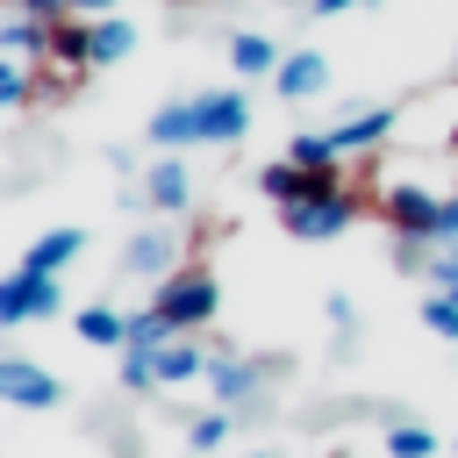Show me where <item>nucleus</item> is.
<instances>
[{
	"instance_id": "f257e3e1",
	"label": "nucleus",
	"mask_w": 458,
	"mask_h": 458,
	"mask_svg": "<svg viewBox=\"0 0 458 458\" xmlns=\"http://www.w3.org/2000/svg\"><path fill=\"white\" fill-rule=\"evenodd\" d=\"M150 308L165 315V329H172V336H186V329H208V322H215V308H222V293H215V272H208L200 258H193V265H179L172 279H157Z\"/></svg>"
},
{
	"instance_id": "f03ea898",
	"label": "nucleus",
	"mask_w": 458,
	"mask_h": 458,
	"mask_svg": "<svg viewBox=\"0 0 458 458\" xmlns=\"http://www.w3.org/2000/svg\"><path fill=\"white\" fill-rule=\"evenodd\" d=\"M358 222V200L336 186V193H308V200H293V208H279V229L286 236H301V243H329V236H344Z\"/></svg>"
},
{
	"instance_id": "7ed1b4c3",
	"label": "nucleus",
	"mask_w": 458,
	"mask_h": 458,
	"mask_svg": "<svg viewBox=\"0 0 458 458\" xmlns=\"http://www.w3.org/2000/svg\"><path fill=\"white\" fill-rule=\"evenodd\" d=\"M64 308V286L50 279V272H7L0 279V322H43V315H57Z\"/></svg>"
},
{
	"instance_id": "20e7f679",
	"label": "nucleus",
	"mask_w": 458,
	"mask_h": 458,
	"mask_svg": "<svg viewBox=\"0 0 458 458\" xmlns=\"http://www.w3.org/2000/svg\"><path fill=\"white\" fill-rule=\"evenodd\" d=\"M437 222H444V200L422 193V186H394L386 193V229L415 250V243H437Z\"/></svg>"
},
{
	"instance_id": "39448f33",
	"label": "nucleus",
	"mask_w": 458,
	"mask_h": 458,
	"mask_svg": "<svg viewBox=\"0 0 458 458\" xmlns=\"http://www.w3.org/2000/svg\"><path fill=\"white\" fill-rule=\"evenodd\" d=\"M0 401L36 415V408H57L64 386H57V372H43V365H29V358H0Z\"/></svg>"
},
{
	"instance_id": "423d86ee",
	"label": "nucleus",
	"mask_w": 458,
	"mask_h": 458,
	"mask_svg": "<svg viewBox=\"0 0 458 458\" xmlns=\"http://www.w3.org/2000/svg\"><path fill=\"white\" fill-rule=\"evenodd\" d=\"M272 86H279V100H315L329 86V57L322 50H286L279 72H272Z\"/></svg>"
},
{
	"instance_id": "0eeeda50",
	"label": "nucleus",
	"mask_w": 458,
	"mask_h": 458,
	"mask_svg": "<svg viewBox=\"0 0 458 458\" xmlns=\"http://www.w3.org/2000/svg\"><path fill=\"white\" fill-rule=\"evenodd\" d=\"M243 129H250L243 93H200V143H236Z\"/></svg>"
},
{
	"instance_id": "6e6552de",
	"label": "nucleus",
	"mask_w": 458,
	"mask_h": 458,
	"mask_svg": "<svg viewBox=\"0 0 458 458\" xmlns=\"http://www.w3.org/2000/svg\"><path fill=\"white\" fill-rule=\"evenodd\" d=\"M150 143L157 150H186V143H200V100H165L157 114H150Z\"/></svg>"
},
{
	"instance_id": "1a4fd4ad",
	"label": "nucleus",
	"mask_w": 458,
	"mask_h": 458,
	"mask_svg": "<svg viewBox=\"0 0 458 458\" xmlns=\"http://www.w3.org/2000/svg\"><path fill=\"white\" fill-rule=\"evenodd\" d=\"M258 193H265L272 208H293V200H308V193H322V179H315L308 165H293V157H279V165H258Z\"/></svg>"
},
{
	"instance_id": "9d476101",
	"label": "nucleus",
	"mask_w": 458,
	"mask_h": 458,
	"mask_svg": "<svg viewBox=\"0 0 458 458\" xmlns=\"http://www.w3.org/2000/svg\"><path fill=\"white\" fill-rule=\"evenodd\" d=\"M79 250H86V229H43V236L21 250V272H50V279H57Z\"/></svg>"
},
{
	"instance_id": "9b49d317",
	"label": "nucleus",
	"mask_w": 458,
	"mask_h": 458,
	"mask_svg": "<svg viewBox=\"0 0 458 458\" xmlns=\"http://www.w3.org/2000/svg\"><path fill=\"white\" fill-rule=\"evenodd\" d=\"M50 64H64V72H86L93 64V21L86 14L50 21Z\"/></svg>"
},
{
	"instance_id": "f8f14e48",
	"label": "nucleus",
	"mask_w": 458,
	"mask_h": 458,
	"mask_svg": "<svg viewBox=\"0 0 458 458\" xmlns=\"http://www.w3.org/2000/svg\"><path fill=\"white\" fill-rule=\"evenodd\" d=\"M386 129H394V107H365V114L336 122V129H329V143H336V157H358V150L386 143Z\"/></svg>"
},
{
	"instance_id": "ddd939ff",
	"label": "nucleus",
	"mask_w": 458,
	"mask_h": 458,
	"mask_svg": "<svg viewBox=\"0 0 458 458\" xmlns=\"http://www.w3.org/2000/svg\"><path fill=\"white\" fill-rule=\"evenodd\" d=\"M186 193H193V179H186V165H179V157H157V165L143 172V200H150V208L179 215V208H186Z\"/></svg>"
},
{
	"instance_id": "4468645a",
	"label": "nucleus",
	"mask_w": 458,
	"mask_h": 458,
	"mask_svg": "<svg viewBox=\"0 0 458 458\" xmlns=\"http://www.w3.org/2000/svg\"><path fill=\"white\" fill-rule=\"evenodd\" d=\"M72 322H79V336H86V344H100V351H129V315H122L114 301H93V308H79Z\"/></svg>"
},
{
	"instance_id": "2eb2a0df",
	"label": "nucleus",
	"mask_w": 458,
	"mask_h": 458,
	"mask_svg": "<svg viewBox=\"0 0 458 458\" xmlns=\"http://www.w3.org/2000/svg\"><path fill=\"white\" fill-rule=\"evenodd\" d=\"M122 265L143 272V279H172V272H179V265H172V229H143V236L122 250Z\"/></svg>"
},
{
	"instance_id": "dca6fc26",
	"label": "nucleus",
	"mask_w": 458,
	"mask_h": 458,
	"mask_svg": "<svg viewBox=\"0 0 458 458\" xmlns=\"http://www.w3.org/2000/svg\"><path fill=\"white\" fill-rule=\"evenodd\" d=\"M0 50H7V57H50V21L7 14V21H0Z\"/></svg>"
},
{
	"instance_id": "f3484780",
	"label": "nucleus",
	"mask_w": 458,
	"mask_h": 458,
	"mask_svg": "<svg viewBox=\"0 0 458 458\" xmlns=\"http://www.w3.org/2000/svg\"><path fill=\"white\" fill-rule=\"evenodd\" d=\"M208 386H215V401L229 408V401H250V394H258V372H250L243 358H208Z\"/></svg>"
},
{
	"instance_id": "a211bd4d",
	"label": "nucleus",
	"mask_w": 458,
	"mask_h": 458,
	"mask_svg": "<svg viewBox=\"0 0 458 458\" xmlns=\"http://www.w3.org/2000/svg\"><path fill=\"white\" fill-rule=\"evenodd\" d=\"M208 372V358H200V344H157V386H179V379H200Z\"/></svg>"
},
{
	"instance_id": "6ab92c4d",
	"label": "nucleus",
	"mask_w": 458,
	"mask_h": 458,
	"mask_svg": "<svg viewBox=\"0 0 458 458\" xmlns=\"http://www.w3.org/2000/svg\"><path fill=\"white\" fill-rule=\"evenodd\" d=\"M129 50H136V29H129L122 14H100V21H93V64H122Z\"/></svg>"
},
{
	"instance_id": "aec40b11",
	"label": "nucleus",
	"mask_w": 458,
	"mask_h": 458,
	"mask_svg": "<svg viewBox=\"0 0 458 458\" xmlns=\"http://www.w3.org/2000/svg\"><path fill=\"white\" fill-rule=\"evenodd\" d=\"M229 64H236V72H279V50L243 29V36H229Z\"/></svg>"
},
{
	"instance_id": "412c9836",
	"label": "nucleus",
	"mask_w": 458,
	"mask_h": 458,
	"mask_svg": "<svg viewBox=\"0 0 458 458\" xmlns=\"http://www.w3.org/2000/svg\"><path fill=\"white\" fill-rule=\"evenodd\" d=\"M386 451H394V458H437V429H422V422H394V429H386Z\"/></svg>"
},
{
	"instance_id": "4be33fe9",
	"label": "nucleus",
	"mask_w": 458,
	"mask_h": 458,
	"mask_svg": "<svg viewBox=\"0 0 458 458\" xmlns=\"http://www.w3.org/2000/svg\"><path fill=\"white\" fill-rule=\"evenodd\" d=\"M286 157H293V165H308V172H322V165H336V143H329V129H322V136H293V143H286Z\"/></svg>"
},
{
	"instance_id": "5701e85b",
	"label": "nucleus",
	"mask_w": 458,
	"mask_h": 458,
	"mask_svg": "<svg viewBox=\"0 0 458 458\" xmlns=\"http://www.w3.org/2000/svg\"><path fill=\"white\" fill-rule=\"evenodd\" d=\"M222 437H229V408H215V415H193V422H186V444H193V451H215Z\"/></svg>"
},
{
	"instance_id": "b1692460",
	"label": "nucleus",
	"mask_w": 458,
	"mask_h": 458,
	"mask_svg": "<svg viewBox=\"0 0 458 458\" xmlns=\"http://www.w3.org/2000/svg\"><path fill=\"white\" fill-rule=\"evenodd\" d=\"M422 322H429L444 344H458V301H451V293H429V301H422Z\"/></svg>"
},
{
	"instance_id": "393cba45",
	"label": "nucleus",
	"mask_w": 458,
	"mask_h": 458,
	"mask_svg": "<svg viewBox=\"0 0 458 458\" xmlns=\"http://www.w3.org/2000/svg\"><path fill=\"white\" fill-rule=\"evenodd\" d=\"M29 100V72H21V57H0V107H21Z\"/></svg>"
},
{
	"instance_id": "a878e982",
	"label": "nucleus",
	"mask_w": 458,
	"mask_h": 458,
	"mask_svg": "<svg viewBox=\"0 0 458 458\" xmlns=\"http://www.w3.org/2000/svg\"><path fill=\"white\" fill-rule=\"evenodd\" d=\"M437 243H451V250H458V193L444 200V222H437Z\"/></svg>"
},
{
	"instance_id": "bb28decb",
	"label": "nucleus",
	"mask_w": 458,
	"mask_h": 458,
	"mask_svg": "<svg viewBox=\"0 0 458 458\" xmlns=\"http://www.w3.org/2000/svg\"><path fill=\"white\" fill-rule=\"evenodd\" d=\"M107 7H114V0H72V14H86V21H100Z\"/></svg>"
},
{
	"instance_id": "cd10ccee",
	"label": "nucleus",
	"mask_w": 458,
	"mask_h": 458,
	"mask_svg": "<svg viewBox=\"0 0 458 458\" xmlns=\"http://www.w3.org/2000/svg\"><path fill=\"white\" fill-rule=\"evenodd\" d=\"M344 7H358V0H315V14H344Z\"/></svg>"
},
{
	"instance_id": "c85d7f7f",
	"label": "nucleus",
	"mask_w": 458,
	"mask_h": 458,
	"mask_svg": "<svg viewBox=\"0 0 458 458\" xmlns=\"http://www.w3.org/2000/svg\"><path fill=\"white\" fill-rule=\"evenodd\" d=\"M258 458H272V451H258Z\"/></svg>"
},
{
	"instance_id": "c756f323",
	"label": "nucleus",
	"mask_w": 458,
	"mask_h": 458,
	"mask_svg": "<svg viewBox=\"0 0 458 458\" xmlns=\"http://www.w3.org/2000/svg\"><path fill=\"white\" fill-rule=\"evenodd\" d=\"M336 458H344V451H336Z\"/></svg>"
}]
</instances>
